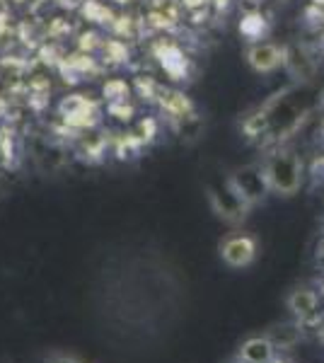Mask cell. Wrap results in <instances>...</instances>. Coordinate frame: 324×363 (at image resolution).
Here are the masks:
<instances>
[{"label":"cell","mask_w":324,"mask_h":363,"mask_svg":"<svg viewBox=\"0 0 324 363\" xmlns=\"http://www.w3.org/2000/svg\"><path fill=\"white\" fill-rule=\"evenodd\" d=\"M61 112H63V119H66L70 126H90L97 116L95 104L87 102V97H82V95H70L68 99H63Z\"/></svg>","instance_id":"cell-1"},{"label":"cell","mask_w":324,"mask_h":363,"mask_svg":"<svg viewBox=\"0 0 324 363\" xmlns=\"http://www.w3.org/2000/svg\"><path fill=\"white\" fill-rule=\"evenodd\" d=\"M252 242L250 240H242V238H235V240H230V242L223 247V257L228 259V264H233V267H242L247 264V262L252 259Z\"/></svg>","instance_id":"cell-2"},{"label":"cell","mask_w":324,"mask_h":363,"mask_svg":"<svg viewBox=\"0 0 324 363\" xmlns=\"http://www.w3.org/2000/svg\"><path fill=\"white\" fill-rule=\"evenodd\" d=\"M242 356L247 363H269L271 359V342L269 339H252L242 347Z\"/></svg>","instance_id":"cell-3"},{"label":"cell","mask_w":324,"mask_h":363,"mask_svg":"<svg viewBox=\"0 0 324 363\" xmlns=\"http://www.w3.org/2000/svg\"><path fill=\"white\" fill-rule=\"evenodd\" d=\"M291 306H293V310H296L298 315H312V310H315V296L300 291V294L293 296Z\"/></svg>","instance_id":"cell-4"},{"label":"cell","mask_w":324,"mask_h":363,"mask_svg":"<svg viewBox=\"0 0 324 363\" xmlns=\"http://www.w3.org/2000/svg\"><path fill=\"white\" fill-rule=\"evenodd\" d=\"M49 363H75L73 359H63V356H61V359H51Z\"/></svg>","instance_id":"cell-5"}]
</instances>
